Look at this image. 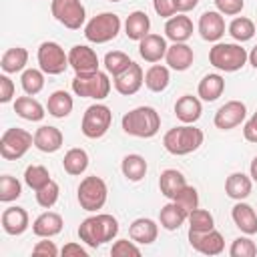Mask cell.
Returning <instances> with one entry per match:
<instances>
[{
  "instance_id": "f35d334b",
  "label": "cell",
  "mask_w": 257,
  "mask_h": 257,
  "mask_svg": "<svg viewBox=\"0 0 257 257\" xmlns=\"http://www.w3.org/2000/svg\"><path fill=\"white\" fill-rule=\"evenodd\" d=\"M20 84H22V90L26 94L34 96V94H38L44 88V72L40 68H26V70H22Z\"/></svg>"
},
{
  "instance_id": "9a60e30c",
  "label": "cell",
  "mask_w": 257,
  "mask_h": 257,
  "mask_svg": "<svg viewBox=\"0 0 257 257\" xmlns=\"http://www.w3.org/2000/svg\"><path fill=\"white\" fill-rule=\"evenodd\" d=\"M197 30L203 40L207 42H219L225 34V18L219 10H207L201 14Z\"/></svg>"
},
{
  "instance_id": "4dcf8cb0",
  "label": "cell",
  "mask_w": 257,
  "mask_h": 257,
  "mask_svg": "<svg viewBox=\"0 0 257 257\" xmlns=\"http://www.w3.org/2000/svg\"><path fill=\"white\" fill-rule=\"evenodd\" d=\"M187 185V179L181 171L177 169H165L159 177V189H161V195H165L167 199H175V195Z\"/></svg>"
},
{
  "instance_id": "816d5d0a",
  "label": "cell",
  "mask_w": 257,
  "mask_h": 257,
  "mask_svg": "<svg viewBox=\"0 0 257 257\" xmlns=\"http://www.w3.org/2000/svg\"><path fill=\"white\" fill-rule=\"evenodd\" d=\"M60 253L62 257H88V251L80 243H66Z\"/></svg>"
},
{
  "instance_id": "3957f363",
  "label": "cell",
  "mask_w": 257,
  "mask_h": 257,
  "mask_svg": "<svg viewBox=\"0 0 257 257\" xmlns=\"http://www.w3.org/2000/svg\"><path fill=\"white\" fill-rule=\"evenodd\" d=\"M205 141V135L201 128L193 126V124H181L175 128H169L163 137V147L167 153L175 155V157H185L195 153Z\"/></svg>"
},
{
  "instance_id": "ffe728a7",
  "label": "cell",
  "mask_w": 257,
  "mask_h": 257,
  "mask_svg": "<svg viewBox=\"0 0 257 257\" xmlns=\"http://www.w3.org/2000/svg\"><path fill=\"white\" fill-rule=\"evenodd\" d=\"M165 60H167L169 68H173V70H177V72H183V70H187V68L193 64L195 52H193V48H191L187 42H173V44L167 48Z\"/></svg>"
},
{
  "instance_id": "7402d4cb",
  "label": "cell",
  "mask_w": 257,
  "mask_h": 257,
  "mask_svg": "<svg viewBox=\"0 0 257 257\" xmlns=\"http://www.w3.org/2000/svg\"><path fill=\"white\" fill-rule=\"evenodd\" d=\"M201 112H203L201 100L193 94H183L175 102V116L183 124H195L201 118Z\"/></svg>"
},
{
  "instance_id": "ab89813d",
  "label": "cell",
  "mask_w": 257,
  "mask_h": 257,
  "mask_svg": "<svg viewBox=\"0 0 257 257\" xmlns=\"http://www.w3.org/2000/svg\"><path fill=\"white\" fill-rule=\"evenodd\" d=\"M189 231H195V233H203V231H211L215 229V219L213 215L207 211V209H195L189 213Z\"/></svg>"
},
{
  "instance_id": "44dd1931",
  "label": "cell",
  "mask_w": 257,
  "mask_h": 257,
  "mask_svg": "<svg viewBox=\"0 0 257 257\" xmlns=\"http://www.w3.org/2000/svg\"><path fill=\"white\" fill-rule=\"evenodd\" d=\"M193 36V20L185 14H175L167 18L165 24V38L171 42H187Z\"/></svg>"
},
{
  "instance_id": "603a6c76",
  "label": "cell",
  "mask_w": 257,
  "mask_h": 257,
  "mask_svg": "<svg viewBox=\"0 0 257 257\" xmlns=\"http://www.w3.org/2000/svg\"><path fill=\"white\" fill-rule=\"evenodd\" d=\"M62 143H64L62 131L56 126L44 124V126H38L34 133V147L42 153H56L62 147Z\"/></svg>"
},
{
  "instance_id": "1f68e13d",
  "label": "cell",
  "mask_w": 257,
  "mask_h": 257,
  "mask_svg": "<svg viewBox=\"0 0 257 257\" xmlns=\"http://www.w3.org/2000/svg\"><path fill=\"white\" fill-rule=\"evenodd\" d=\"M187 219H189V213L183 207H179L175 201H171L165 207H161L159 221H161V227L167 229V231H177Z\"/></svg>"
},
{
  "instance_id": "4316f807",
  "label": "cell",
  "mask_w": 257,
  "mask_h": 257,
  "mask_svg": "<svg viewBox=\"0 0 257 257\" xmlns=\"http://www.w3.org/2000/svg\"><path fill=\"white\" fill-rule=\"evenodd\" d=\"M151 30V18L143 10H135L124 20V34L128 40H143Z\"/></svg>"
},
{
  "instance_id": "bcb514c9",
  "label": "cell",
  "mask_w": 257,
  "mask_h": 257,
  "mask_svg": "<svg viewBox=\"0 0 257 257\" xmlns=\"http://www.w3.org/2000/svg\"><path fill=\"white\" fill-rule=\"evenodd\" d=\"M110 255H112V257H128V255L139 257V255H141V249L135 245L133 239H131V241H128V239H118V241L112 243Z\"/></svg>"
},
{
  "instance_id": "e575fe53",
  "label": "cell",
  "mask_w": 257,
  "mask_h": 257,
  "mask_svg": "<svg viewBox=\"0 0 257 257\" xmlns=\"http://www.w3.org/2000/svg\"><path fill=\"white\" fill-rule=\"evenodd\" d=\"M62 167L68 175L72 177H78L82 175L86 169H88V153L80 147H74V149H68L64 153V159H62Z\"/></svg>"
},
{
  "instance_id": "52a82bcc",
  "label": "cell",
  "mask_w": 257,
  "mask_h": 257,
  "mask_svg": "<svg viewBox=\"0 0 257 257\" xmlns=\"http://www.w3.org/2000/svg\"><path fill=\"white\" fill-rule=\"evenodd\" d=\"M106 197H108V187L106 183L96 177V175H90V177H84L76 189V199H78V205L88 211V213H96L98 209L104 207L106 203Z\"/></svg>"
},
{
  "instance_id": "6da1fadb",
  "label": "cell",
  "mask_w": 257,
  "mask_h": 257,
  "mask_svg": "<svg viewBox=\"0 0 257 257\" xmlns=\"http://www.w3.org/2000/svg\"><path fill=\"white\" fill-rule=\"evenodd\" d=\"M118 233V221L108 213H96L86 217L78 227V237L84 245L96 249L106 241H112Z\"/></svg>"
},
{
  "instance_id": "2e32d148",
  "label": "cell",
  "mask_w": 257,
  "mask_h": 257,
  "mask_svg": "<svg viewBox=\"0 0 257 257\" xmlns=\"http://www.w3.org/2000/svg\"><path fill=\"white\" fill-rule=\"evenodd\" d=\"M112 84H114V90L122 96L137 94L141 90V86L145 84V72L137 62H133L126 70H122L118 76H114Z\"/></svg>"
},
{
  "instance_id": "db71d44e",
  "label": "cell",
  "mask_w": 257,
  "mask_h": 257,
  "mask_svg": "<svg viewBox=\"0 0 257 257\" xmlns=\"http://www.w3.org/2000/svg\"><path fill=\"white\" fill-rule=\"evenodd\" d=\"M173 2H175V8H177V14H187L199 4V0H173Z\"/></svg>"
},
{
  "instance_id": "6f0895ef",
  "label": "cell",
  "mask_w": 257,
  "mask_h": 257,
  "mask_svg": "<svg viewBox=\"0 0 257 257\" xmlns=\"http://www.w3.org/2000/svg\"><path fill=\"white\" fill-rule=\"evenodd\" d=\"M108 2H120V0H108Z\"/></svg>"
},
{
  "instance_id": "c3c4849f",
  "label": "cell",
  "mask_w": 257,
  "mask_h": 257,
  "mask_svg": "<svg viewBox=\"0 0 257 257\" xmlns=\"http://www.w3.org/2000/svg\"><path fill=\"white\" fill-rule=\"evenodd\" d=\"M14 90H16V86H14L12 78H10L6 72L0 74V102H2V104L10 102V100L14 98Z\"/></svg>"
},
{
  "instance_id": "11a10c76",
  "label": "cell",
  "mask_w": 257,
  "mask_h": 257,
  "mask_svg": "<svg viewBox=\"0 0 257 257\" xmlns=\"http://www.w3.org/2000/svg\"><path fill=\"white\" fill-rule=\"evenodd\" d=\"M249 177L257 183V157H253V161H251V165H249Z\"/></svg>"
},
{
  "instance_id": "ac0fdd59",
  "label": "cell",
  "mask_w": 257,
  "mask_h": 257,
  "mask_svg": "<svg viewBox=\"0 0 257 257\" xmlns=\"http://www.w3.org/2000/svg\"><path fill=\"white\" fill-rule=\"evenodd\" d=\"M0 223H2V229L4 233L16 237V235H22L28 225H30V219H28V211L24 207H8L2 211V217H0Z\"/></svg>"
},
{
  "instance_id": "7bdbcfd3",
  "label": "cell",
  "mask_w": 257,
  "mask_h": 257,
  "mask_svg": "<svg viewBox=\"0 0 257 257\" xmlns=\"http://www.w3.org/2000/svg\"><path fill=\"white\" fill-rule=\"evenodd\" d=\"M58 197H60V187H58L56 181H50L48 185H44L42 189L36 191V203H38L42 209L54 207L56 201H58Z\"/></svg>"
},
{
  "instance_id": "b9f144b4",
  "label": "cell",
  "mask_w": 257,
  "mask_h": 257,
  "mask_svg": "<svg viewBox=\"0 0 257 257\" xmlns=\"http://www.w3.org/2000/svg\"><path fill=\"white\" fill-rule=\"evenodd\" d=\"M22 195V185L16 177L12 175H2L0 177V201L2 203H12Z\"/></svg>"
},
{
  "instance_id": "5b68a950",
  "label": "cell",
  "mask_w": 257,
  "mask_h": 257,
  "mask_svg": "<svg viewBox=\"0 0 257 257\" xmlns=\"http://www.w3.org/2000/svg\"><path fill=\"white\" fill-rule=\"evenodd\" d=\"M120 18L114 12H100L92 16L84 24V38L92 44H104L118 36L120 32Z\"/></svg>"
},
{
  "instance_id": "60d3db41",
  "label": "cell",
  "mask_w": 257,
  "mask_h": 257,
  "mask_svg": "<svg viewBox=\"0 0 257 257\" xmlns=\"http://www.w3.org/2000/svg\"><path fill=\"white\" fill-rule=\"evenodd\" d=\"M131 64H133V60L120 50H112V52L104 54V68L108 74H112V78L118 76L122 70H126Z\"/></svg>"
},
{
  "instance_id": "d6a6232c",
  "label": "cell",
  "mask_w": 257,
  "mask_h": 257,
  "mask_svg": "<svg viewBox=\"0 0 257 257\" xmlns=\"http://www.w3.org/2000/svg\"><path fill=\"white\" fill-rule=\"evenodd\" d=\"M74 108V100L66 90H54L48 96L46 102V110L48 114H52L54 118H66Z\"/></svg>"
},
{
  "instance_id": "ee69618b",
  "label": "cell",
  "mask_w": 257,
  "mask_h": 257,
  "mask_svg": "<svg viewBox=\"0 0 257 257\" xmlns=\"http://www.w3.org/2000/svg\"><path fill=\"white\" fill-rule=\"evenodd\" d=\"M179 207H183L187 213H191V211H195L197 207H199V193H197V189L195 187H191V185H185L177 195H175V199H173Z\"/></svg>"
},
{
  "instance_id": "f1b7e54d",
  "label": "cell",
  "mask_w": 257,
  "mask_h": 257,
  "mask_svg": "<svg viewBox=\"0 0 257 257\" xmlns=\"http://www.w3.org/2000/svg\"><path fill=\"white\" fill-rule=\"evenodd\" d=\"M26 64H28V50L22 48V46H12L8 48L2 58H0V68L2 72L6 74H16V72H22L26 70Z\"/></svg>"
},
{
  "instance_id": "7c38bea8",
  "label": "cell",
  "mask_w": 257,
  "mask_h": 257,
  "mask_svg": "<svg viewBox=\"0 0 257 257\" xmlns=\"http://www.w3.org/2000/svg\"><path fill=\"white\" fill-rule=\"evenodd\" d=\"M247 116V106L241 100H227L225 104H221L215 112V126L221 131H231L235 126H239Z\"/></svg>"
},
{
  "instance_id": "d6986e66",
  "label": "cell",
  "mask_w": 257,
  "mask_h": 257,
  "mask_svg": "<svg viewBox=\"0 0 257 257\" xmlns=\"http://www.w3.org/2000/svg\"><path fill=\"white\" fill-rule=\"evenodd\" d=\"M231 219L235 223V227L245 233V235H255L257 233V213L249 203L237 201L231 209Z\"/></svg>"
},
{
  "instance_id": "9f6ffc18",
  "label": "cell",
  "mask_w": 257,
  "mask_h": 257,
  "mask_svg": "<svg viewBox=\"0 0 257 257\" xmlns=\"http://www.w3.org/2000/svg\"><path fill=\"white\" fill-rule=\"evenodd\" d=\"M249 64L257 70V44L251 48V52H249Z\"/></svg>"
},
{
  "instance_id": "d590c367",
  "label": "cell",
  "mask_w": 257,
  "mask_h": 257,
  "mask_svg": "<svg viewBox=\"0 0 257 257\" xmlns=\"http://www.w3.org/2000/svg\"><path fill=\"white\" fill-rule=\"evenodd\" d=\"M169 82H171V74H169V68L163 64H153L145 72V86L151 92H163L169 86Z\"/></svg>"
},
{
  "instance_id": "4fadbf2b",
  "label": "cell",
  "mask_w": 257,
  "mask_h": 257,
  "mask_svg": "<svg viewBox=\"0 0 257 257\" xmlns=\"http://www.w3.org/2000/svg\"><path fill=\"white\" fill-rule=\"evenodd\" d=\"M68 64L76 74H90L98 70V56L86 44H74L68 50Z\"/></svg>"
},
{
  "instance_id": "484cf974",
  "label": "cell",
  "mask_w": 257,
  "mask_h": 257,
  "mask_svg": "<svg viewBox=\"0 0 257 257\" xmlns=\"http://www.w3.org/2000/svg\"><path fill=\"white\" fill-rule=\"evenodd\" d=\"M253 189V179L245 173H231L225 181V193L233 201H243L251 195Z\"/></svg>"
},
{
  "instance_id": "836d02e7",
  "label": "cell",
  "mask_w": 257,
  "mask_h": 257,
  "mask_svg": "<svg viewBox=\"0 0 257 257\" xmlns=\"http://www.w3.org/2000/svg\"><path fill=\"white\" fill-rule=\"evenodd\" d=\"M147 169H149V165H147L145 157H143V155H137V153L126 155V157L122 159V163H120V171H122L124 179L131 181V183L143 181L145 175H147Z\"/></svg>"
},
{
  "instance_id": "8fae6325",
  "label": "cell",
  "mask_w": 257,
  "mask_h": 257,
  "mask_svg": "<svg viewBox=\"0 0 257 257\" xmlns=\"http://www.w3.org/2000/svg\"><path fill=\"white\" fill-rule=\"evenodd\" d=\"M50 12H52L54 20H58L68 30L82 28L84 20H86V10L80 0H52Z\"/></svg>"
},
{
  "instance_id": "9c48e42d",
  "label": "cell",
  "mask_w": 257,
  "mask_h": 257,
  "mask_svg": "<svg viewBox=\"0 0 257 257\" xmlns=\"http://www.w3.org/2000/svg\"><path fill=\"white\" fill-rule=\"evenodd\" d=\"M112 122V112L106 104H90L84 114H82V122H80V131L86 139H100L108 133Z\"/></svg>"
},
{
  "instance_id": "7dc6e473",
  "label": "cell",
  "mask_w": 257,
  "mask_h": 257,
  "mask_svg": "<svg viewBox=\"0 0 257 257\" xmlns=\"http://www.w3.org/2000/svg\"><path fill=\"white\" fill-rule=\"evenodd\" d=\"M223 16H237L245 8V0H213Z\"/></svg>"
},
{
  "instance_id": "cb8c5ba5",
  "label": "cell",
  "mask_w": 257,
  "mask_h": 257,
  "mask_svg": "<svg viewBox=\"0 0 257 257\" xmlns=\"http://www.w3.org/2000/svg\"><path fill=\"white\" fill-rule=\"evenodd\" d=\"M62 227H64V221H62V217L58 215V213H54V211H44V213H40L36 219H34V223H32V233L36 235V237H54V235H58L60 231H62Z\"/></svg>"
},
{
  "instance_id": "f546056e",
  "label": "cell",
  "mask_w": 257,
  "mask_h": 257,
  "mask_svg": "<svg viewBox=\"0 0 257 257\" xmlns=\"http://www.w3.org/2000/svg\"><path fill=\"white\" fill-rule=\"evenodd\" d=\"M14 112L20 116V118H24V120H30V122H38V120H42L44 118V106L36 100V98H32L30 94H26V96H18L16 100H14Z\"/></svg>"
},
{
  "instance_id": "30bf717a",
  "label": "cell",
  "mask_w": 257,
  "mask_h": 257,
  "mask_svg": "<svg viewBox=\"0 0 257 257\" xmlns=\"http://www.w3.org/2000/svg\"><path fill=\"white\" fill-rule=\"evenodd\" d=\"M38 66L44 74H50V76H56V74H62L70 64H68V54L64 52V48L58 44V42H52V40H46L38 46Z\"/></svg>"
},
{
  "instance_id": "5bb4252c",
  "label": "cell",
  "mask_w": 257,
  "mask_h": 257,
  "mask_svg": "<svg viewBox=\"0 0 257 257\" xmlns=\"http://www.w3.org/2000/svg\"><path fill=\"white\" fill-rule=\"evenodd\" d=\"M189 243L195 251L203 255H219L225 251V239L217 229L203 231V233L189 231Z\"/></svg>"
},
{
  "instance_id": "681fc988",
  "label": "cell",
  "mask_w": 257,
  "mask_h": 257,
  "mask_svg": "<svg viewBox=\"0 0 257 257\" xmlns=\"http://www.w3.org/2000/svg\"><path fill=\"white\" fill-rule=\"evenodd\" d=\"M34 255H46V257H56L58 255V247L54 245V241H48V237H42V241H38L32 247Z\"/></svg>"
},
{
  "instance_id": "e0dca14e",
  "label": "cell",
  "mask_w": 257,
  "mask_h": 257,
  "mask_svg": "<svg viewBox=\"0 0 257 257\" xmlns=\"http://www.w3.org/2000/svg\"><path fill=\"white\" fill-rule=\"evenodd\" d=\"M167 48H169L167 46V38L161 36V34L149 32L143 40H139V54H141V58L145 62H151V64L161 62L165 58V54H167Z\"/></svg>"
},
{
  "instance_id": "f6af8a7d",
  "label": "cell",
  "mask_w": 257,
  "mask_h": 257,
  "mask_svg": "<svg viewBox=\"0 0 257 257\" xmlns=\"http://www.w3.org/2000/svg\"><path fill=\"white\" fill-rule=\"evenodd\" d=\"M229 255L231 257H255L257 245L249 237H237L229 247Z\"/></svg>"
},
{
  "instance_id": "277c9868",
  "label": "cell",
  "mask_w": 257,
  "mask_h": 257,
  "mask_svg": "<svg viewBox=\"0 0 257 257\" xmlns=\"http://www.w3.org/2000/svg\"><path fill=\"white\" fill-rule=\"evenodd\" d=\"M249 60V52L235 42H215L209 50V62L221 72H237Z\"/></svg>"
},
{
  "instance_id": "74e56055",
  "label": "cell",
  "mask_w": 257,
  "mask_h": 257,
  "mask_svg": "<svg viewBox=\"0 0 257 257\" xmlns=\"http://www.w3.org/2000/svg\"><path fill=\"white\" fill-rule=\"evenodd\" d=\"M52 179H50V173L44 165H28L26 171H24V183L36 193L38 189H42L44 185H48Z\"/></svg>"
},
{
  "instance_id": "f5cc1de1",
  "label": "cell",
  "mask_w": 257,
  "mask_h": 257,
  "mask_svg": "<svg viewBox=\"0 0 257 257\" xmlns=\"http://www.w3.org/2000/svg\"><path fill=\"white\" fill-rule=\"evenodd\" d=\"M243 137H245V141H249V143H257V112H253V116L245 122V126H243Z\"/></svg>"
},
{
  "instance_id": "83f0119b",
  "label": "cell",
  "mask_w": 257,
  "mask_h": 257,
  "mask_svg": "<svg viewBox=\"0 0 257 257\" xmlns=\"http://www.w3.org/2000/svg\"><path fill=\"white\" fill-rule=\"evenodd\" d=\"M225 90V78L217 72H211V74H205L201 80H199V86H197V94L201 100L205 102H213L217 100Z\"/></svg>"
},
{
  "instance_id": "8992f818",
  "label": "cell",
  "mask_w": 257,
  "mask_h": 257,
  "mask_svg": "<svg viewBox=\"0 0 257 257\" xmlns=\"http://www.w3.org/2000/svg\"><path fill=\"white\" fill-rule=\"evenodd\" d=\"M70 86H72V92L76 96L102 100L110 92V78H108V72L96 70V72H90V74H76L72 78Z\"/></svg>"
},
{
  "instance_id": "f907efd6",
  "label": "cell",
  "mask_w": 257,
  "mask_h": 257,
  "mask_svg": "<svg viewBox=\"0 0 257 257\" xmlns=\"http://www.w3.org/2000/svg\"><path fill=\"white\" fill-rule=\"evenodd\" d=\"M153 8L161 18H171L177 14L175 2L173 0H153Z\"/></svg>"
},
{
  "instance_id": "d4e9b609",
  "label": "cell",
  "mask_w": 257,
  "mask_h": 257,
  "mask_svg": "<svg viewBox=\"0 0 257 257\" xmlns=\"http://www.w3.org/2000/svg\"><path fill=\"white\" fill-rule=\"evenodd\" d=\"M157 235H159V225L153 221V219H147V217H141V219H135L128 227V237L139 243V245H151L157 241Z\"/></svg>"
},
{
  "instance_id": "8d00e7d4",
  "label": "cell",
  "mask_w": 257,
  "mask_h": 257,
  "mask_svg": "<svg viewBox=\"0 0 257 257\" xmlns=\"http://www.w3.org/2000/svg\"><path fill=\"white\" fill-rule=\"evenodd\" d=\"M227 30H229V34H231V38L235 40V42H247V40H251L253 36H255V22L251 20V18H247V16H237V18H233L231 20V24L227 26Z\"/></svg>"
},
{
  "instance_id": "ba28073f",
  "label": "cell",
  "mask_w": 257,
  "mask_h": 257,
  "mask_svg": "<svg viewBox=\"0 0 257 257\" xmlns=\"http://www.w3.org/2000/svg\"><path fill=\"white\" fill-rule=\"evenodd\" d=\"M32 145H34V135H30L24 128L12 126L6 128L0 137V155L6 161H18L28 153Z\"/></svg>"
},
{
  "instance_id": "7a4b0ae2",
  "label": "cell",
  "mask_w": 257,
  "mask_h": 257,
  "mask_svg": "<svg viewBox=\"0 0 257 257\" xmlns=\"http://www.w3.org/2000/svg\"><path fill=\"white\" fill-rule=\"evenodd\" d=\"M120 126L126 135L137 139H151L161 128V116L153 106H137L122 114Z\"/></svg>"
}]
</instances>
